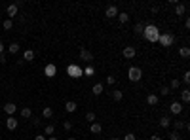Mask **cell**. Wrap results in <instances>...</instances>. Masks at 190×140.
<instances>
[{
	"instance_id": "obj_1",
	"label": "cell",
	"mask_w": 190,
	"mask_h": 140,
	"mask_svg": "<svg viewBox=\"0 0 190 140\" xmlns=\"http://www.w3.org/2000/svg\"><path fill=\"white\" fill-rule=\"evenodd\" d=\"M143 34H145V38L148 42H158V38H160V30H158L156 25H146Z\"/></svg>"
},
{
	"instance_id": "obj_2",
	"label": "cell",
	"mask_w": 190,
	"mask_h": 140,
	"mask_svg": "<svg viewBox=\"0 0 190 140\" xmlns=\"http://www.w3.org/2000/svg\"><path fill=\"white\" fill-rule=\"evenodd\" d=\"M127 78H129V81H139L143 78V72L139 66H131L129 70H127Z\"/></svg>"
},
{
	"instance_id": "obj_3",
	"label": "cell",
	"mask_w": 190,
	"mask_h": 140,
	"mask_svg": "<svg viewBox=\"0 0 190 140\" xmlns=\"http://www.w3.org/2000/svg\"><path fill=\"white\" fill-rule=\"evenodd\" d=\"M158 42H160L163 48H169V45H173V42H175V36L173 34H163L158 38Z\"/></svg>"
},
{
	"instance_id": "obj_4",
	"label": "cell",
	"mask_w": 190,
	"mask_h": 140,
	"mask_svg": "<svg viewBox=\"0 0 190 140\" xmlns=\"http://www.w3.org/2000/svg\"><path fill=\"white\" fill-rule=\"evenodd\" d=\"M17 10H19V4H10L6 8V13H8V19H12L13 15H17Z\"/></svg>"
},
{
	"instance_id": "obj_5",
	"label": "cell",
	"mask_w": 190,
	"mask_h": 140,
	"mask_svg": "<svg viewBox=\"0 0 190 140\" xmlns=\"http://www.w3.org/2000/svg\"><path fill=\"white\" fill-rule=\"evenodd\" d=\"M105 15H106V17H116V15H118V8L114 6V4L106 6V10H105Z\"/></svg>"
},
{
	"instance_id": "obj_6",
	"label": "cell",
	"mask_w": 190,
	"mask_h": 140,
	"mask_svg": "<svg viewBox=\"0 0 190 140\" xmlns=\"http://www.w3.org/2000/svg\"><path fill=\"white\" fill-rule=\"evenodd\" d=\"M67 72H69V74L72 76V78H80V76H82V70H80V68H78V66H76V65L69 66V68H67Z\"/></svg>"
},
{
	"instance_id": "obj_7",
	"label": "cell",
	"mask_w": 190,
	"mask_h": 140,
	"mask_svg": "<svg viewBox=\"0 0 190 140\" xmlns=\"http://www.w3.org/2000/svg\"><path fill=\"white\" fill-rule=\"evenodd\" d=\"M6 127L10 129V131H15V129H17V119H15L13 116H10L6 119Z\"/></svg>"
},
{
	"instance_id": "obj_8",
	"label": "cell",
	"mask_w": 190,
	"mask_h": 140,
	"mask_svg": "<svg viewBox=\"0 0 190 140\" xmlns=\"http://www.w3.org/2000/svg\"><path fill=\"white\" fill-rule=\"evenodd\" d=\"M4 112H6L8 116H13V114L17 112V106H15L13 102H8V104H4Z\"/></svg>"
},
{
	"instance_id": "obj_9",
	"label": "cell",
	"mask_w": 190,
	"mask_h": 140,
	"mask_svg": "<svg viewBox=\"0 0 190 140\" xmlns=\"http://www.w3.org/2000/svg\"><path fill=\"white\" fill-rule=\"evenodd\" d=\"M135 48H133V45H127V48H124V57L126 59H133V57H135Z\"/></svg>"
},
{
	"instance_id": "obj_10",
	"label": "cell",
	"mask_w": 190,
	"mask_h": 140,
	"mask_svg": "<svg viewBox=\"0 0 190 140\" xmlns=\"http://www.w3.org/2000/svg\"><path fill=\"white\" fill-rule=\"evenodd\" d=\"M80 59H84V61H93V53L91 51H88V49H80Z\"/></svg>"
},
{
	"instance_id": "obj_11",
	"label": "cell",
	"mask_w": 190,
	"mask_h": 140,
	"mask_svg": "<svg viewBox=\"0 0 190 140\" xmlns=\"http://www.w3.org/2000/svg\"><path fill=\"white\" fill-rule=\"evenodd\" d=\"M169 112L175 114V116H179V114L183 112V106L179 104V102H173V104H169Z\"/></svg>"
},
{
	"instance_id": "obj_12",
	"label": "cell",
	"mask_w": 190,
	"mask_h": 140,
	"mask_svg": "<svg viewBox=\"0 0 190 140\" xmlns=\"http://www.w3.org/2000/svg\"><path fill=\"white\" fill-rule=\"evenodd\" d=\"M23 61H27V63L34 61V51H33V49H25V53H23Z\"/></svg>"
},
{
	"instance_id": "obj_13",
	"label": "cell",
	"mask_w": 190,
	"mask_h": 140,
	"mask_svg": "<svg viewBox=\"0 0 190 140\" xmlns=\"http://www.w3.org/2000/svg\"><path fill=\"white\" fill-rule=\"evenodd\" d=\"M42 117H46V119L53 117V110H51L50 106H44V108H42Z\"/></svg>"
},
{
	"instance_id": "obj_14",
	"label": "cell",
	"mask_w": 190,
	"mask_h": 140,
	"mask_svg": "<svg viewBox=\"0 0 190 140\" xmlns=\"http://www.w3.org/2000/svg\"><path fill=\"white\" fill-rule=\"evenodd\" d=\"M76 108H78V106H76L74 100H69V102L65 104V110H67V112H76Z\"/></svg>"
},
{
	"instance_id": "obj_15",
	"label": "cell",
	"mask_w": 190,
	"mask_h": 140,
	"mask_svg": "<svg viewBox=\"0 0 190 140\" xmlns=\"http://www.w3.org/2000/svg\"><path fill=\"white\" fill-rule=\"evenodd\" d=\"M89 131L93 133V134H99L103 131V127H101V123H91V127H89Z\"/></svg>"
},
{
	"instance_id": "obj_16",
	"label": "cell",
	"mask_w": 190,
	"mask_h": 140,
	"mask_svg": "<svg viewBox=\"0 0 190 140\" xmlns=\"http://www.w3.org/2000/svg\"><path fill=\"white\" fill-rule=\"evenodd\" d=\"M8 51H10L12 55H15V53L19 51V44H17V42H12V44L8 45Z\"/></svg>"
},
{
	"instance_id": "obj_17",
	"label": "cell",
	"mask_w": 190,
	"mask_h": 140,
	"mask_svg": "<svg viewBox=\"0 0 190 140\" xmlns=\"http://www.w3.org/2000/svg\"><path fill=\"white\" fill-rule=\"evenodd\" d=\"M46 76H48V78H53V76H55V66H53V65H48V66H46Z\"/></svg>"
},
{
	"instance_id": "obj_18",
	"label": "cell",
	"mask_w": 190,
	"mask_h": 140,
	"mask_svg": "<svg viewBox=\"0 0 190 140\" xmlns=\"http://www.w3.org/2000/svg\"><path fill=\"white\" fill-rule=\"evenodd\" d=\"M146 102H148L150 106H156V104H158V95H148V97H146Z\"/></svg>"
},
{
	"instance_id": "obj_19",
	"label": "cell",
	"mask_w": 190,
	"mask_h": 140,
	"mask_svg": "<svg viewBox=\"0 0 190 140\" xmlns=\"http://www.w3.org/2000/svg\"><path fill=\"white\" fill-rule=\"evenodd\" d=\"M169 125H171V119H169L167 116H163V117L160 119V127H163V129H167Z\"/></svg>"
},
{
	"instance_id": "obj_20",
	"label": "cell",
	"mask_w": 190,
	"mask_h": 140,
	"mask_svg": "<svg viewBox=\"0 0 190 140\" xmlns=\"http://www.w3.org/2000/svg\"><path fill=\"white\" fill-rule=\"evenodd\" d=\"M184 12H186V6H184V4H177L175 6V15H183Z\"/></svg>"
},
{
	"instance_id": "obj_21",
	"label": "cell",
	"mask_w": 190,
	"mask_h": 140,
	"mask_svg": "<svg viewBox=\"0 0 190 140\" xmlns=\"http://www.w3.org/2000/svg\"><path fill=\"white\" fill-rule=\"evenodd\" d=\"M118 19H120V23H127V21H129V13L120 12V13H118Z\"/></svg>"
},
{
	"instance_id": "obj_22",
	"label": "cell",
	"mask_w": 190,
	"mask_h": 140,
	"mask_svg": "<svg viewBox=\"0 0 190 140\" xmlns=\"http://www.w3.org/2000/svg\"><path fill=\"white\" fill-rule=\"evenodd\" d=\"M179 55H181L183 59H188L190 57V48H181L179 49Z\"/></svg>"
},
{
	"instance_id": "obj_23",
	"label": "cell",
	"mask_w": 190,
	"mask_h": 140,
	"mask_svg": "<svg viewBox=\"0 0 190 140\" xmlns=\"http://www.w3.org/2000/svg\"><path fill=\"white\" fill-rule=\"evenodd\" d=\"M21 116H23L25 119L33 117V110H30V108H21Z\"/></svg>"
},
{
	"instance_id": "obj_24",
	"label": "cell",
	"mask_w": 190,
	"mask_h": 140,
	"mask_svg": "<svg viewBox=\"0 0 190 140\" xmlns=\"http://www.w3.org/2000/svg\"><path fill=\"white\" fill-rule=\"evenodd\" d=\"M91 93H93V95H101V93H103V84H95L93 89H91Z\"/></svg>"
},
{
	"instance_id": "obj_25",
	"label": "cell",
	"mask_w": 190,
	"mask_h": 140,
	"mask_svg": "<svg viewBox=\"0 0 190 140\" xmlns=\"http://www.w3.org/2000/svg\"><path fill=\"white\" fill-rule=\"evenodd\" d=\"M53 133H55V127H53V125H46V129H44V134H46V136H51Z\"/></svg>"
},
{
	"instance_id": "obj_26",
	"label": "cell",
	"mask_w": 190,
	"mask_h": 140,
	"mask_svg": "<svg viewBox=\"0 0 190 140\" xmlns=\"http://www.w3.org/2000/svg\"><path fill=\"white\" fill-rule=\"evenodd\" d=\"M112 98H114V100H118V102H120L122 98H124V93H122V91H114V93H112Z\"/></svg>"
},
{
	"instance_id": "obj_27",
	"label": "cell",
	"mask_w": 190,
	"mask_h": 140,
	"mask_svg": "<svg viewBox=\"0 0 190 140\" xmlns=\"http://www.w3.org/2000/svg\"><path fill=\"white\" fill-rule=\"evenodd\" d=\"M181 98H183V102H188V100H190V91L184 89V91L181 93Z\"/></svg>"
},
{
	"instance_id": "obj_28",
	"label": "cell",
	"mask_w": 190,
	"mask_h": 140,
	"mask_svg": "<svg viewBox=\"0 0 190 140\" xmlns=\"http://www.w3.org/2000/svg\"><path fill=\"white\" fill-rule=\"evenodd\" d=\"M179 85H181V81H179V80H171V87H169V89L175 91V89H179Z\"/></svg>"
},
{
	"instance_id": "obj_29",
	"label": "cell",
	"mask_w": 190,
	"mask_h": 140,
	"mask_svg": "<svg viewBox=\"0 0 190 140\" xmlns=\"http://www.w3.org/2000/svg\"><path fill=\"white\" fill-rule=\"evenodd\" d=\"M143 30H145V25H143V23H137V25H135V32H137V34H143Z\"/></svg>"
},
{
	"instance_id": "obj_30",
	"label": "cell",
	"mask_w": 190,
	"mask_h": 140,
	"mask_svg": "<svg viewBox=\"0 0 190 140\" xmlns=\"http://www.w3.org/2000/svg\"><path fill=\"white\" fill-rule=\"evenodd\" d=\"M169 140H181V136H179V131L169 133Z\"/></svg>"
},
{
	"instance_id": "obj_31",
	"label": "cell",
	"mask_w": 190,
	"mask_h": 140,
	"mask_svg": "<svg viewBox=\"0 0 190 140\" xmlns=\"http://www.w3.org/2000/svg\"><path fill=\"white\" fill-rule=\"evenodd\" d=\"M86 119L91 121V123H95V114H93V112H88V114H86Z\"/></svg>"
},
{
	"instance_id": "obj_32",
	"label": "cell",
	"mask_w": 190,
	"mask_h": 140,
	"mask_svg": "<svg viewBox=\"0 0 190 140\" xmlns=\"http://www.w3.org/2000/svg\"><path fill=\"white\" fill-rule=\"evenodd\" d=\"M12 25H13V23H12V19H6V21L2 23V27L6 29V30H10V29H12Z\"/></svg>"
},
{
	"instance_id": "obj_33",
	"label": "cell",
	"mask_w": 190,
	"mask_h": 140,
	"mask_svg": "<svg viewBox=\"0 0 190 140\" xmlns=\"http://www.w3.org/2000/svg\"><path fill=\"white\" fill-rule=\"evenodd\" d=\"M63 129L65 131H70L72 129V121H63Z\"/></svg>"
},
{
	"instance_id": "obj_34",
	"label": "cell",
	"mask_w": 190,
	"mask_h": 140,
	"mask_svg": "<svg viewBox=\"0 0 190 140\" xmlns=\"http://www.w3.org/2000/svg\"><path fill=\"white\" fill-rule=\"evenodd\" d=\"M160 93H162V95H163V97H167V95H169V93H171V89H169V87H166V85H163V87H162V89H160Z\"/></svg>"
},
{
	"instance_id": "obj_35",
	"label": "cell",
	"mask_w": 190,
	"mask_h": 140,
	"mask_svg": "<svg viewBox=\"0 0 190 140\" xmlns=\"http://www.w3.org/2000/svg\"><path fill=\"white\" fill-rule=\"evenodd\" d=\"M173 127H175V131H179V129L184 127V123L183 121H173Z\"/></svg>"
},
{
	"instance_id": "obj_36",
	"label": "cell",
	"mask_w": 190,
	"mask_h": 140,
	"mask_svg": "<svg viewBox=\"0 0 190 140\" xmlns=\"http://www.w3.org/2000/svg\"><path fill=\"white\" fill-rule=\"evenodd\" d=\"M183 81H184V84H190V72H184V76H183Z\"/></svg>"
},
{
	"instance_id": "obj_37",
	"label": "cell",
	"mask_w": 190,
	"mask_h": 140,
	"mask_svg": "<svg viewBox=\"0 0 190 140\" xmlns=\"http://www.w3.org/2000/svg\"><path fill=\"white\" fill-rule=\"evenodd\" d=\"M124 140H137V136L133 133H129V134H126V136H124Z\"/></svg>"
},
{
	"instance_id": "obj_38",
	"label": "cell",
	"mask_w": 190,
	"mask_h": 140,
	"mask_svg": "<svg viewBox=\"0 0 190 140\" xmlns=\"http://www.w3.org/2000/svg\"><path fill=\"white\" fill-rule=\"evenodd\" d=\"M114 81H116V78H114V76H106V84H110V85H112Z\"/></svg>"
},
{
	"instance_id": "obj_39",
	"label": "cell",
	"mask_w": 190,
	"mask_h": 140,
	"mask_svg": "<svg viewBox=\"0 0 190 140\" xmlns=\"http://www.w3.org/2000/svg\"><path fill=\"white\" fill-rule=\"evenodd\" d=\"M0 63H8V57H6V53H2V55H0Z\"/></svg>"
},
{
	"instance_id": "obj_40",
	"label": "cell",
	"mask_w": 190,
	"mask_h": 140,
	"mask_svg": "<svg viewBox=\"0 0 190 140\" xmlns=\"http://www.w3.org/2000/svg\"><path fill=\"white\" fill-rule=\"evenodd\" d=\"M84 74H88V76H91V74H93V68H91V66H88V68L84 70Z\"/></svg>"
},
{
	"instance_id": "obj_41",
	"label": "cell",
	"mask_w": 190,
	"mask_h": 140,
	"mask_svg": "<svg viewBox=\"0 0 190 140\" xmlns=\"http://www.w3.org/2000/svg\"><path fill=\"white\" fill-rule=\"evenodd\" d=\"M33 125H40V119L38 117H33Z\"/></svg>"
},
{
	"instance_id": "obj_42",
	"label": "cell",
	"mask_w": 190,
	"mask_h": 140,
	"mask_svg": "<svg viewBox=\"0 0 190 140\" xmlns=\"http://www.w3.org/2000/svg\"><path fill=\"white\" fill-rule=\"evenodd\" d=\"M150 140H162V136H158V134H152Z\"/></svg>"
},
{
	"instance_id": "obj_43",
	"label": "cell",
	"mask_w": 190,
	"mask_h": 140,
	"mask_svg": "<svg viewBox=\"0 0 190 140\" xmlns=\"http://www.w3.org/2000/svg\"><path fill=\"white\" fill-rule=\"evenodd\" d=\"M34 140H48V138L42 136V134H38V136H34Z\"/></svg>"
},
{
	"instance_id": "obj_44",
	"label": "cell",
	"mask_w": 190,
	"mask_h": 140,
	"mask_svg": "<svg viewBox=\"0 0 190 140\" xmlns=\"http://www.w3.org/2000/svg\"><path fill=\"white\" fill-rule=\"evenodd\" d=\"M2 53H4V44L0 42V55H2Z\"/></svg>"
},
{
	"instance_id": "obj_45",
	"label": "cell",
	"mask_w": 190,
	"mask_h": 140,
	"mask_svg": "<svg viewBox=\"0 0 190 140\" xmlns=\"http://www.w3.org/2000/svg\"><path fill=\"white\" fill-rule=\"evenodd\" d=\"M48 140H59V138H57V136H50Z\"/></svg>"
},
{
	"instance_id": "obj_46",
	"label": "cell",
	"mask_w": 190,
	"mask_h": 140,
	"mask_svg": "<svg viewBox=\"0 0 190 140\" xmlns=\"http://www.w3.org/2000/svg\"><path fill=\"white\" fill-rule=\"evenodd\" d=\"M67 140H76V138H74V136H69V138H67Z\"/></svg>"
},
{
	"instance_id": "obj_47",
	"label": "cell",
	"mask_w": 190,
	"mask_h": 140,
	"mask_svg": "<svg viewBox=\"0 0 190 140\" xmlns=\"http://www.w3.org/2000/svg\"><path fill=\"white\" fill-rule=\"evenodd\" d=\"M110 140H120V138H110Z\"/></svg>"
}]
</instances>
